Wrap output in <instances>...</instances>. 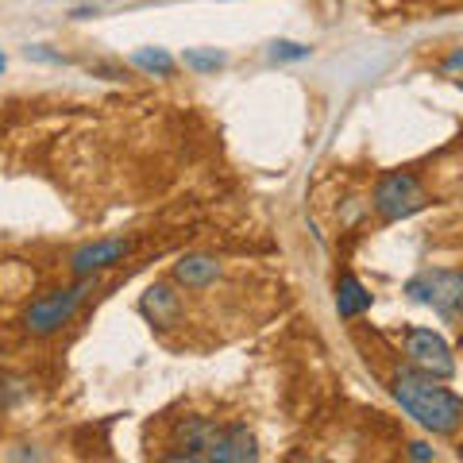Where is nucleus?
Returning <instances> with one entry per match:
<instances>
[{"mask_svg": "<svg viewBox=\"0 0 463 463\" xmlns=\"http://www.w3.org/2000/svg\"><path fill=\"white\" fill-rule=\"evenodd\" d=\"M386 386L402 410L425 432H432V437H452L463 425V398L452 394L448 386H440V379H432V374L417 367H398Z\"/></svg>", "mask_w": 463, "mask_h": 463, "instance_id": "f257e3e1", "label": "nucleus"}, {"mask_svg": "<svg viewBox=\"0 0 463 463\" xmlns=\"http://www.w3.org/2000/svg\"><path fill=\"white\" fill-rule=\"evenodd\" d=\"M93 286H97V279H78L74 286L47 289V294L27 306L24 328L32 332V336H54V332H62L78 317V309L85 306V298L93 294Z\"/></svg>", "mask_w": 463, "mask_h": 463, "instance_id": "f03ea898", "label": "nucleus"}, {"mask_svg": "<svg viewBox=\"0 0 463 463\" xmlns=\"http://www.w3.org/2000/svg\"><path fill=\"white\" fill-rule=\"evenodd\" d=\"M405 298L417 306H429L444 321H459L463 317V270L452 267H425L405 282Z\"/></svg>", "mask_w": 463, "mask_h": 463, "instance_id": "7ed1b4c3", "label": "nucleus"}, {"mask_svg": "<svg viewBox=\"0 0 463 463\" xmlns=\"http://www.w3.org/2000/svg\"><path fill=\"white\" fill-rule=\"evenodd\" d=\"M429 205V194L421 178L413 170H394V174H383L371 190V209L383 224H398V221H410L413 213H421Z\"/></svg>", "mask_w": 463, "mask_h": 463, "instance_id": "20e7f679", "label": "nucleus"}, {"mask_svg": "<svg viewBox=\"0 0 463 463\" xmlns=\"http://www.w3.org/2000/svg\"><path fill=\"white\" fill-rule=\"evenodd\" d=\"M221 437V425L213 417H178V425L170 429V452H163V459L174 463H213V448Z\"/></svg>", "mask_w": 463, "mask_h": 463, "instance_id": "39448f33", "label": "nucleus"}, {"mask_svg": "<svg viewBox=\"0 0 463 463\" xmlns=\"http://www.w3.org/2000/svg\"><path fill=\"white\" fill-rule=\"evenodd\" d=\"M402 344H405V355H410V367L425 371V374H432V379H440V383L456 374V355H452V347H448V340L440 336V332L405 328Z\"/></svg>", "mask_w": 463, "mask_h": 463, "instance_id": "423d86ee", "label": "nucleus"}, {"mask_svg": "<svg viewBox=\"0 0 463 463\" xmlns=\"http://www.w3.org/2000/svg\"><path fill=\"white\" fill-rule=\"evenodd\" d=\"M132 251H136V240H132V236L90 240V243H81V248L70 255V274H74V279H97L100 270L120 267Z\"/></svg>", "mask_w": 463, "mask_h": 463, "instance_id": "0eeeda50", "label": "nucleus"}, {"mask_svg": "<svg viewBox=\"0 0 463 463\" xmlns=\"http://www.w3.org/2000/svg\"><path fill=\"white\" fill-rule=\"evenodd\" d=\"M139 313L143 321H147L151 328L166 332L182 321V294H178V282H151L147 289H143L139 298Z\"/></svg>", "mask_w": 463, "mask_h": 463, "instance_id": "6e6552de", "label": "nucleus"}, {"mask_svg": "<svg viewBox=\"0 0 463 463\" xmlns=\"http://www.w3.org/2000/svg\"><path fill=\"white\" fill-rule=\"evenodd\" d=\"M259 459V440L243 421L221 425V437L213 448V463H255Z\"/></svg>", "mask_w": 463, "mask_h": 463, "instance_id": "1a4fd4ad", "label": "nucleus"}, {"mask_svg": "<svg viewBox=\"0 0 463 463\" xmlns=\"http://www.w3.org/2000/svg\"><path fill=\"white\" fill-rule=\"evenodd\" d=\"M224 279V263L216 255H182L178 263H174V282H178L182 289H209Z\"/></svg>", "mask_w": 463, "mask_h": 463, "instance_id": "9d476101", "label": "nucleus"}, {"mask_svg": "<svg viewBox=\"0 0 463 463\" xmlns=\"http://www.w3.org/2000/svg\"><path fill=\"white\" fill-rule=\"evenodd\" d=\"M374 306L371 289L355 279V274H340L336 279V313L344 321H355V317H364L367 309Z\"/></svg>", "mask_w": 463, "mask_h": 463, "instance_id": "9b49d317", "label": "nucleus"}, {"mask_svg": "<svg viewBox=\"0 0 463 463\" xmlns=\"http://www.w3.org/2000/svg\"><path fill=\"white\" fill-rule=\"evenodd\" d=\"M132 66H139L143 74H151V78H174V70H178L174 54L163 47H139L132 54Z\"/></svg>", "mask_w": 463, "mask_h": 463, "instance_id": "f8f14e48", "label": "nucleus"}, {"mask_svg": "<svg viewBox=\"0 0 463 463\" xmlns=\"http://www.w3.org/2000/svg\"><path fill=\"white\" fill-rule=\"evenodd\" d=\"M182 62H185V70H194V74H216V70L228 62V54H221L216 47H209V51L190 47V51L182 54Z\"/></svg>", "mask_w": 463, "mask_h": 463, "instance_id": "ddd939ff", "label": "nucleus"}, {"mask_svg": "<svg viewBox=\"0 0 463 463\" xmlns=\"http://www.w3.org/2000/svg\"><path fill=\"white\" fill-rule=\"evenodd\" d=\"M309 54H313V47H306V43H294V39L270 43V62H306Z\"/></svg>", "mask_w": 463, "mask_h": 463, "instance_id": "4468645a", "label": "nucleus"}, {"mask_svg": "<svg viewBox=\"0 0 463 463\" xmlns=\"http://www.w3.org/2000/svg\"><path fill=\"white\" fill-rule=\"evenodd\" d=\"M24 394H27V383L20 374H5V379H0V405H5V410H12Z\"/></svg>", "mask_w": 463, "mask_h": 463, "instance_id": "2eb2a0df", "label": "nucleus"}, {"mask_svg": "<svg viewBox=\"0 0 463 463\" xmlns=\"http://www.w3.org/2000/svg\"><path fill=\"white\" fill-rule=\"evenodd\" d=\"M27 58H35V62H51V66H66V54L43 47V43H32V47H27Z\"/></svg>", "mask_w": 463, "mask_h": 463, "instance_id": "dca6fc26", "label": "nucleus"}, {"mask_svg": "<svg viewBox=\"0 0 463 463\" xmlns=\"http://www.w3.org/2000/svg\"><path fill=\"white\" fill-rule=\"evenodd\" d=\"M410 459H437V448H429L425 440H413L410 444V452H405Z\"/></svg>", "mask_w": 463, "mask_h": 463, "instance_id": "f3484780", "label": "nucleus"}, {"mask_svg": "<svg viewBox=\"0 0 463 463\" xmlns=\"http://www.w3.org/2000/svg\"><path fill=\"white\" fill-rule=\"evenodd\" d=\"M440 70H444V74H459V70H463V47L448 54L444 62H440Z\"/></svg>", "mask_w": 463, "mask_h": 463, "instance_id": "a211bd4d", "label": "nucleus"}, {"mask_svg": "<svg viewBox=\"0 0 463 463\" xmlns=\"http://www.w3.org/2000/svg\"><path fill=\"white\" fill-rule=\"evenodd\" d=\"M5 66H8V62H5V54H0V74H5Z\"/></svg>", "mask_w": 463, "mask_h": 463, "instance_id": "6ab92c4d", "label": "nucleus"}, {"mask_svg": "<svg viewBox=\"0 0 463 463\" xmlns=\"http://www.w3.org/2000/svg\"><path fill=\"white\" fill-rule=\"evenodd\" d=\"M456 456H459V459H463V444H459V448H456Z\"/></svg>", "mask_w": 463, "mask_h": 463, "instance_id": "aec40b11", "label": "nucleus"}]
</instances>
